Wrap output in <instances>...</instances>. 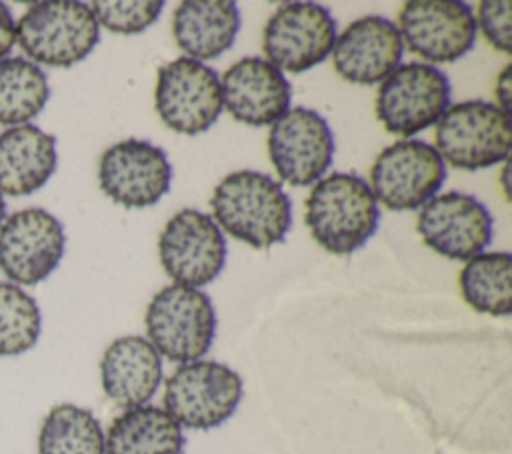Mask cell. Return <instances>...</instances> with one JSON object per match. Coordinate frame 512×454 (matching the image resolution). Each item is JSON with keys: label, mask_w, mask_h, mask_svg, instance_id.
I'll use <instances>...</instances> for the list:
<instances>
[{"label": "cell", "mask_w": 512, "mask_h": 454, "mask_svg": "<svg viewBox=\"0 0 512 454\" xmlns=\"http://www.w3.org/2000/svg\"><path fill=\"white\" fill-rule=\"evenodd\" d=\"M268 154L284 182L290 186H310L332 164L334 136L328 122L316 110L294 106L272 124Z\"/></svg>", "instance_id": "cell-12"}, {"label": "cell", "mask_w": 512, "mask_h": 454, "mask_svg": "<svg viewBox=\"0 0 512 454\" xmlns=\"http://www.w3.org/2000/svg\"><path fill=\"white\" fill-rule=\"evenodd\" d=\"M216 226L252 248H268L286 238L292 204L272 176L238 170L224 176L210 198Z\"/></svg>", "instance_id": "cell-1"}, {"label": "cell", "mask_w": 512, "mask_h": 454, "mask_svg": "<svg viewBox=\"0 0 512 454\" xmlns=\"http://www.w3.org/2000/svg\"><path fill=\"white\" fill-rule=\"evenodd\" d=\"M38 454H104L98 418L76 404L54 406L40 426Z\"/></svg>", "instance_id": "cell-24"}, {"label": "cell", "mask_w": 512, "mask_h": 454, "mask_svg": "<svg viewBox=\"0 0 512 454\" xmlns=\"http://www.w3.org/2000/svg\"><path fill=\"white\" fill-rule=\"evenodd\" d=\"M42 330L36 300L18 284L0 282V356H18L30 350Z\"/></svg>", "instance_id": "cell-26"}, {"label": "cell", "mask_w": 512, "mask_h": 454, "mask_svg": "<svg viewBox=\"0 0 512 454\" xmlns=\"http://www.w3.org/2000/svg\"><path fill=\"white\" fill-rule=\"evenodd\" d=\"M396 28L402 44L428 62H454L476 40L472 10L458 0H410L402 6Z\"/></svg>", "instance_id": "cell-14"}, {"label": "cell", "mask_w": 512, "mask_h": 454, "mask_svg": "<svg viewBox=\"0 0 512 454\" xmlns=\"http://www.w3.org/2000/svg\"><path fill=\"white\" fill-rule=\"evenodd\" d=\"M240 28V10L232 0H186L174 10L172 34L178 48L192 60L224 54Z\"/></svg>", "instance_id": "cell-21"}, {"label": "cell", "mask_w": 512, "mask_h": 454, "mask_svg": "<svg viewBox=\"0 0 512 454\" xmlns=\"http://www.w3.org/2000/svg\"><path fill=\"white\" fill-rule=\"evenodd\" d=\"M102 192L126 208L156 204L172 180L170 162L158 146L128 138L104 150L98 166Z\"/></svg>", "instance_id": "cell-15"}, {"label": "cell", "mask_w": 512, "mask_h": 454, "mask_svg": "<svg viewBox=\"0 0 512 454\" xmlns=\"http://www.w3.org/2000/svg\"><path fill=\"white\" fill-rule=\"evenodd\" d=\"M450 106V82L438 68L400 64L380 84L376 118L396 136H414L436 124Z\"/></svg>", "instance_id": "cell-7"}, {"label": "cell", "mask_w": 512, "mask_h": 454, "mask_svg": "<svg viewBox=\"0 0 512 454\" xmlns=\"http://www.w3.org/2000/svg\"><path fill=\"white\" fill-rule=\"evenodd\" d=\"M4 216H6V204H4V198H2V194H0V224H2Z\"/></svg>", "instance_id": "cell-31"}, {"label": "cell", "mask_w": 512, "mask_h": 454, "mask_svg": "<svg viewBox=\"0 0 512 454\" xmlns=\"http://www.w3.org/2000/svg\"><path fill=\"white\" fill-rule=\"evenodd\" d=\"M242 400V378L230 366L214 360H194L178 366L164 384L166 412L192 430L224 424Z\"/></svg>", "instance_id": "cell-6"}, {"label": "cell", "mask_w": 512, "mask_h": 454, "mask_svg": "<svg viewBox=\"0 0 512 454\" xmlns=\"http://www.w3.org/2000/svg\"><path fill=\"white\" fill-rule=\"evenodd\" d=\"M164 8L162 0H140V2H116L96 0L90 10L98 26L108 28L116 34H138L152 26Z\"/></svg>", "instance_id": "cell-27"}, {"label": "cell", "mask_w": 512, "mask_h": 454, "mask_svg": "<svg viewBox=\"0 0 512 454\" xmlns=\"http://www.w3.org/2000/svg\"><path fill=\"white\" fill-rule=\"evenodd\" d=\"M336 42L332 14L314 2H288L278 6L262 34L268 62L290 74H300L326 60Z\"/></svg>", "instance_id": "cell-10"}, {"label": "cell", "mask_w": 512, "mask_h": 454, "mask_svg": "<svg viewBox=\"0 0 512 454\" xmlns=\"http://www.w3.org/2000/svg\"><path fill=\"white\" fill-rule=\"evenodd\" d=\"M154 104L170 130L186 136L202 134L222 112L220 78L214 68L198 60L176 58L158 70Z\"/></svg>", "instance_id": "cell-9"}, {"label": "cell", "mask_w": 512, "mask_h": 454, "mask_svg": "<svg viewBox=\"0 0 512 454\" xmlns=\"http://www.w3.org/2000/svg\"><path fill=\"white\" fill-rule=\"evenodd\" d=\"M100 38V26L84 2L32 4L16 22V42L32 60L68 68L84 60Z\"/></svg>", "instance_id": "cell-4"}, {"label": "cell", "mask_w": 512, "mask_h": 454, "mask_svg": "<svg viewBox=\"0 0 512 454\" xmlns=\"http://www.w3.org/2000/svg\"><path fill=\"white\" fill-rule=\"evenodd\" d=\"M46 74L30 60L0 58V124H26L48 102Z\"/></svg>", "instance_id": "cell-25"}, {"label": "cell", "mask_w": 512, "mask_h": 454, "mask_svg": "<svg viewBox=\"0 0 512 454\" xmlns=\"http://www.w3.org/2000/svg\"><path fill=\"white\" fill-rule=\"evenodd\" d=\"M446 166L436 148L424 140H398L384 148L370 168V190L388 210L404 212L424 206L440 190Z\"/></svg>", "instance_id": "cell-8"}, {"label": "cell", "mask_w": 512, "mask_h": 454, "mask_svg": "<svg viewBox=\"0 0 512 454\" xmlns=\"http://www.w3.org/2000/svg\"><path fill=\"white\" fill-rule=\"evenodd\" d=\"M510 74H512V66L508 64L498 80H496V98H498V108L510 116V92H512V84H510Z\"/></svg>", "instance_id": "cell-30"}, {"label": "cell", "mask_w": 512, "mask_h": 454, "mask_svg": "<svg viewBox=\"0 0 512 454\" xmlns=\"http://www.w3.org/2000/svg\"><path fill=\"white\" fill-rule=\"evenodd\" d=\"M160 262L166 274L190 288L218 278L226 262V242L216 222L194 208L176 212L158 238Z\"/></svg>", "instance_id": "cell-11"}, {"label": "cell", "mask_w": 512, "mask_h": 454, "mask_svg": "<svg viewBox=\"0 0 512 454\" xmlns=\"http://www.w3.org/2000/svg\"><path fill=\"white\" fill-rule=\"evenodd\" d=\"M144 322L156 352L180 364L200 360L216 334V312L208 294L184 284H170L156 292Z\"/></svg>", "instance_id": "cell-3"}, {"label": "cell", "mask_w": 512, "mask_h": 454, "mask_svg": "<svg viewBox=\"0 0 512 454\" xmlns=\"http://www.w3.org/2000/svg\"><path fill=\"white\" fill-rule=\"evenodd\" d=\"M56 138L34 124L0 134V192L26 196L42 188L56 170Z\"/></svg>", "instance_id": "cell-20"}, {"label": "cell", "mask_w": 512, "mask_h": 454, "mask_svg": "<svg viewBox=\"0 0 512 454\" xmlns=\"http://www.w3.org/2000/svg\"><path fill=\"white\" fill-rule=\"evenodd\" d=\"M512 4L508 0H484L478 6V22L484 38L500 52L512 54L510 22H512Z\"/></svg>", "instance_id": "cell-28"}, {"label": "cell", "mask_w": 512, "mask_h": 454, "mask_svg": "<svg viewBox=\"0 0 512 454\" xmlns=\"http://www.w3.org/2000/svg\"><path fill=\"white\" fill-rule=\"evenodd\" d=\"M104 394L122 408L148 404L162 382V358L144 336H120L100 360Z\"/></svg>", "instance_id": "cell-19"}, {"label": "cell", "mask_w": 512, "mask_h": 454, "mask_svg": "<svg viewBox=\"0 0 512 454\" xmlns=\"http://www.w3.org/2000/svg\"><path fill=\"white\" fill-rule=\"evenodd\" d=\"M222 106L228 114L248 126L274 124L288 112L292 86L286 76L264 58H242L232 64L222 80Z\"/></svg>", "instance_id": "cell-17"}, {"label": "cell", "mask_w": 512, "mask_h": 454, "mask_svg": "<svg viewBox=\"0 0 512 454\" xmlns=\"http://www.w3.org/2000/svg\"><path fill=\"white\" fill-rule=\"evenodd\" d=\"M402 36L384 16L354 20L334 42V70L352 84H378L400 66Z\"/></svg>", "instance_id": "cell-18"}, {"label": "cell", "mask_w": 512, "mask_h": 454, "mask_svg": "<svg viewBox=\"0 0 512 454\" xmlns=\"http://www.w3.org/2000/svg\"><path fill=\"white\" fill-rule=\"evenodd\" d=\"M378 202L364 178L334 172L320 178L306 198L304 222L312 238L332 254H352L376 232Z\"/></svg>", "instance_id": "cell-2"}, {"label": "cell", "mask_w": 512, "mask_h": 454, "mask_svg": "<svg viewBox=\"0 0 512 454\" xmlns=\"http://www.w3.org/2000/svg\"><path fill=\"white\" fill-rule=\"evenodd\" d=\"M464 302L490 316H506L512 310V256L510 252H484L460 270Z\"/></svg>", "instance_id": "cell-23"}, {"label": "cell", "mask_w": 512, "mask_h": 454, "mask_svg": "<svg viewBox=\"0 0 512 454\" xmlns=\"http://www.w3.org/2000/svg\"><path fill=\"white\" fill-rule=\"evenodd\" d=\"M66 236L44 208H24L0 224V270L18 284L46 280L62 260Z\"/></svg>", "instance_id": "cell-13"}, {"label": "cell", "mask_w": 512, "mask_h": 454, "mask_svg": "<svg viewBox=\"0 0 512 454\" xmlns=\"http://www.w3.org/2000/svg\"><path fill=\"white\" fill-rule=\"evenodd\" d=\"M16 42V24L10 14V8L0 2V58L6 56Z\"/></svg>", "instance_id": "cell-29"}, {"label": "cell", "mask_w": 512, "mask_h": 454, "mask_svg": "<svg viewBox=\"0 0 512 454\" xmlns=\"http://www.w3.org/2000/svg\"><path fill=\"white\" fill-rule=\"evenodd\" d=\"M182 426L158 406H136L116 416L104 436V454H182Z\"/></svg>", "instance_id": "cell-22"}, {"label": "cell", "mask_w": 512, "mask_h": 454, "mask_svg": "<svg viewBox=\"0 0 512 454\" xmlns=\"http://www.w3.org/2000/svg\"><path fill=\"white\" fill-rule=\"evenodd\" d=\"M436 152L460 170H482L508 160L510 116L496 104L466 100L450 104L436 122Z\"/></svg>", "instance_id": "cell-5"}, {"label": "cell", "mask_w": 512, "mask_h": 454, "mask_svg": "<svg viewBox=\"0 0 512 454\" xmlns=\"http://www.w3.org/2000/svg\"><path fill=\"white\" fill-rule=\"evenodd\" d=\"M424 244L450 260H470L490 244L492 216L470 194L446 192L430 198L416 222Z\"/></svg>", "instance_id": "cell-16"}]
</instances>
